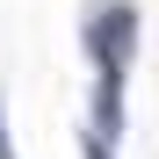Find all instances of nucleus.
Here are the masks:
<instances>
[{"mask_svg":"<svg viewBox=\"0 0 159 159\" xmlns=\"http://www.w3.org/2000/svg\"><path fill=\"white\" fill-rule=\"evenodd\" d=\"M87 51H94V72L101 80H123L130 72V51H138V7H130V0L94 7L87 15Z\"/></svg>","mask_w":159,"mask_h":159,"instance_id":"nucleus-1","label":"nucleus"},{"mask_svg":"<svg viewBox=\"0 0 159 159\" xmlns=\"http://www.w3.org/2000/svg\"><path fill=\"white\" fill-rule=\"evenodd\" d=\"M80 152H87V159H116V152L101 145V138H80Z\"/></svg>","mask_w":159,"mask_h":159,"instance_id":"nucleus-2","label":"nucleus"},{"mask_svg":"<svg viewBox=\"0 0 159 159\" xmlns=\"http://www.w3.org/2000/svg\"><path fill=\"white\" fill-rule=\"evenodd\" d=\"M0 159H15V145H7V109H0Z\"/></svg>","mask_w":159,"mask_h":159,"instance_id":"nucleus-3","label":"nucleus"}]
</instances>
